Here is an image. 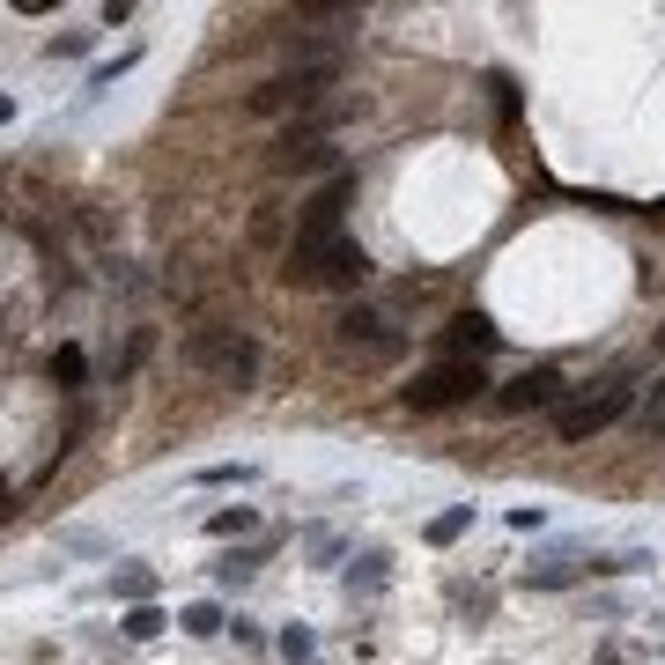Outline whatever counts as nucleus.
Here are the masks:
<instances>
[{
  "label": "nucleus",
  "instance_id": "obj_19",
  "mask_svg": "<svg viewBox=\"0 0 665 665\" xmlns=\"http://www.w3.org/2000/svg\"><path fill=\"white\" fill-rule=\"evenodd\" d=\"M651 569V547H621V555H591V577H636Z\"/></svg>",
  "mask_w": 665,
  "mask_h": 665
},
{
  "label": "nucleus",
  "instance_id": "obj_24",
  "mask_svg": "<svg viewBox=\"0 0 665 665\" xmlns=\"http://www.w3.org/2000/svg\"><path fill=\"white\" fill-rule=\"evenodd\" d=\"M89 45H97V30H60V37H52V60H82V52H89Z\"/></svg>",
  "mask_w": 665,
  "mask_h": 665
},
{
  "label": "nucleus",
  "instance_id": "obj_9",
  "mask_svg": "<svg viewBox=\"0 0 665 665\" xmlns=\"http://www.w3.org/2000/svg\"><path fill=\"white\" fill-rule=\"evenodd\" d=\"M577 577H591V547L584 540H562V547H547V555L525 562V584L533 591H562V584H577Z\"/></svg>",
  "mask_w": 665,
  "mask_h": 665
},
{
  "label": "nucleus",
  "instance_id": "obj_16",
  "mask_svg": "<svg viewBox=\"0 0 665 665\" xmlns=\"http://www.w3.org/2000/svg\"><path fill=\"white\" fill-rule=\"evenodd\" d=\"M251 481H259V466H245V459H215L193 473V489H251Z\"/></svg>",
  "mask_w": 665,
  "mask_h": 665
},
{
  "label": "nucleus",
  "instance_id": "obj_22",
  "mask_svg": "<svg viewBox=\"0 0 665 665\" xmlns=\"http://www.w3.org/2000/svg\"><path fill=\"white\" fill-rule=\"evenodd\" d=\"M636 429H643V437H665V377L651 385V399L636 407Z\"/></svg>",
  "mask_w": 665,
  "mask_h": 665
},
{
  "label": "nucleus",
  "instance_id": "obj_2",
  "mask_svg": "<svg viewBox=\"0 0 665 665\" xmlns=\"http://www.w3.org/2000/svg\"><path fill=\"white\" fill-rule=\"evenodd\" d=\"M333 82H341V60H296V67L267 74V82L251 89L245 111H251V119H303V111H319V104H325Z\"/></svg>",
  "mask_w": 665,
  "mask_h": 665
},
{
  "label": "nucleus",
  "instance_id": "obj_12",
  "mask_svg": "<svg viewBox=\"0 0 665 665\" xmlns=\"http://www.w3.org/2000/svg\"><path fill=\"white\" fill-rule=\"evenodd\" d=\"M289 237H296V207L281 193H267V200H251V222H245V245L251 251H289Z\"/></svg>",
  "mask_w": 665,
  "mask_h": 665
},
{
  "label": "nucleus",
  "instance_id": "obj_7",
  "mask_svg": "<svg viewBox=\"0 0 665 665\" xmlns=\"http://www.w3.org/2000/svg\"><path fill=\"white\" fill-rule=\"evenodd\" d=\"M481 393H489V369L481 363H437L399 393V407H407V415H443V407H466V399H481Z\"/></svg>",
  "mask_w": 665,
  "mask_h": 665
},
{
  "label": "nucleus",
  "instance_id": "obj_6",
  "mask_svg": "<svg viewBox=\"0 0 665 665\" xmlns=\"http://www.w3.org/2000/svg\"><path fill=\"white\" fill-rule=\"evenodd\" d=\"M347 207H355V171H333L319 193L296 207L289 251H325V245H341V237H347Z\"/></svg>",
  "mask_w": 665,
  "mask_h": 665
},
{
  "label": "nucleus",
  "instance_id": "obj_30",
  "mask_svg": "<svg viewBox=\"0 0 665 665\" xmlns=\"http://www.w3.org/2000/svg\"><path fill=\"white\" fill-rule=\"evenodd\" d=\"M0 517H8V481H0Z\"/></svg>",
  "mask_w": 665,
  "mask_h": 665
},
{
  "label": "nucleus",
  "instance_id": "obj_5",
  "mask_svg": "<svg viewBox=\"0 0 665 665\" xmlns=\"http://www.w3.org/2000/svg\"><path fill=\"white\" fill-rule=\"evenodd\" d=\"M281 281H289V289L355 296L369 281V251L355 245V237H341V245H325V251H281Z\"/></svg>",
  "mask_w": 665,
  "mask_h": 665
},
{
  "label": "nucleus",
  "instance_id": "obj_3",
  "mask_svg": "<svg viewBox=\"0 0 665 665\" xmlns=\"http://www.w3.org/2000/svg\"><path fill=\"white\" fill-rule=\"evenodd\" d=\"M629 415H636V377L614 369V377H599V385H584L577 399L555 407V437L562 443H591V437H607V429L629 421Z\"/></svg>",
  "mask_w": 665,
  "mask_h": 665
},
{
  "label": "nucleus",
  "instance_id": "obj_10",
  "mask_svg": "<svg viewBox=\"0 0 665 665\" xmlns=\"http://www.w3.org/2000/svg\"><path fill=\"white\" fill-rule=\"evenodd\" d=\"M267 163H273V178H333L341 171V148L333 141H273Z\"/></svg>",
  "mask_w": 665,
  "mask_h": 665
},
{
  "label": "nucleus",
  "instance_id": "obj_8",
  "mask_svg": "<svg viewBox=\"0 0 665 665\" xmlns=\"http://www.w3.org/2000/svg\"><path fill=\"white\" fill-rule=\"evenodd\" d=\"M569 385H562V369L540 363V369H525V377H511L503 393H495V415H540V407H562Z\"/></svg>",
  "mask_w": 665,
  "mask_h": 665
},
{
  "label": "nucleus",
  "instance_id": "obj_11",
  "mask_svg": "<svg viewBox=\"0 0 665 665\" xmlns=\"http://www.w3.org/2000/svg\"><path fill=\"white\" fill-rule=\"evenodd\" d=\"M437 347H443V363H481L495 347V319L489 311H459V319L437 333Z\"/></svg>",
  "mask_w": 665,
  "mask_h": 665
},
{
  "label": "nucleus",
  "instance_id": "obj_25",
  "mask_svg": "<svg viewBox=\"0 0 665 665\" xmlns=\"http://www.w3.org/2000/svg\"><path fill=\"white\" fill-rule=\"evenodd\" d=\"M311 651H319V636H311V629H303V621H289V629H281V658H311Z\"/></svg>",
  "mask_w": 665,
  "mask_h": 665
},
{
  "label": "nucleus",
  "instance_id": "obj_26",
  "mask_svg": "<svg viewBox=\"0 0 665 665\" xmlns=\"http://www.w3.org/2000/svg\"><path fill=\"white\" fill-rule=\"evenodd\" d=\"M133 60H141V52H133V45H126L119 60H97V67H89V89H111V82H119V74L133 67Z\"/></svg>",
  "mask_w": 665,
  "mask_h": 665
},
{
  "label": "nucleus",
  "instance_id": "obj_4",
  "mask_svg": "<svg viewBox=\"0 0 665 665\" xmlns=\"http://www.w3.org/2000/svg\"><path fill=\"white\" fill-rule=\"evenodd\" d=\"M333 355H347L355 369H385L407 355V325H393L377 303H347L333 319Z\"/></svg>",
  "mask_w": 665,
  "mask_h": 665
},
{
  "label": "nucleus",
  "instance_id": "obj_21",
  "mask_svg": "<svg viewBox=\"0 0 665 665\" xmlns=\"http://www.w3.org/2000/svg\"><path fill=\"white\" fill-rule=\"evenodd\" d=\"M178 629H185V636H222L229 621H222L215 599H200V607H185V614H178Z\"/></svg>",
  "mask_w": 665,
  "mask_h": 665
},
{
  "label": "nucleus",
  "instance_id": "obj_13",
  "mask_svg": "<svg viewBox=\"0 0 665 665\" xmlns=\"http://www.w3.org/2000/svg\"><path fill=\"white\" fill-rule=\"evenodd\" d=\"M45 377H52V385H60L67 399H82V377H89V355H82L74 341H60V347L45 355Z\"/></svg>",
  "mask_w": 665,
  "mask_h": 665
},
{
  "label": "nucleus",
  "instance_id": "obj_20",
  "mask_svg": "<svg viewBox=\"0 0 665 665\" xmlns=\"http://www.w3.org/2000/svg\"><path fill=\"white\" fill-rule=\"evenodd\" d=\"M163 621H171V614H163L155 599H148V607H126V636H133V643H155V636H163Z\"/></svg>",
  "mask_w": 665,
  "mask_h": 665
},
{
  "label": "nucleus",
  "instance_id": "obj_23",
  "mask_svg": "<svg viewBox=\"0 0 665 665\" xmlns=\"http://www.w3.org/2000/svg\"><path fill=\"white\" fill-rule=\"evenodd\" d=\"M473 525V503H459V511H443V517H429V540H459Z\"/></svg>",
  "mask_w": 665,
  "mask_h": 665
},
{
  "label": "nucleus",
  "instance_id": "obj_27",
  "mask_svg": "<svg viewBox=\"0 0 665 665\" xmlns=\"http://www.w3.org/2000/svg\"><path fill=\"white\" fill-rule=\"evenodd\" d=\"M97 23H104V30H119V23H133V0H104V8H97Z\"/></svg>",
  "mask_w": 665,
  "mask_h": 665
},
{
  "label": "nucleus",
  "instance_id": "obj_28",
  "mask_svg": "<svg viewBox=\"0 0 665 665\" xmlns=\"http://www.w3.org/2000/svg\"><path fill=\"white\" fill-rule=\"evenodd\" d=\"M311 555H319V562H341V533H325L319 525V533H311Z\"/></svg>",
  "mask_w": 665,
  "mask_h": 665
},
{
  "label": "nucleus",
  "instance_id": "obj_15",
  "mask_svg": "<svg viewBox=\"0 0 665 665\" xmlns=\"http://www.w3.org/2000/svg\"><path fill=\"white\" fill-rule=\"evenodd\" d=\"M111 599H126V607H148V599H155V569H148V562L111 569Z\"/></svg>",
  "mask_w": 665,
  "mask_h": 665
},
{
  "label": "nucleus",
  "instance_id": "obj_18",
  "mask_svg": "<svg viewBox=\"0 0 665 665\" xmlns=\"http://www.w3.org/2000/svg\"><path fill=\"white\" fill-rule=\"evenodd\" d=\"M251 577H259V547H237V555H222V562H215V584L222 591L251 584Z\"/></svg>",
  "mask_w": 665,
  "mask_h": 665
},
{
  "label": "nucleus",
  "instance_id": "obj_1",
  "mask_svg": "<svg viewBox=\"0 0 665 665\" xmlns=\"http://www.w3.org/2000/svg\"><path fill=\"white\" fill-rule=\"evenodd\" d=\"M185 363H193L200 377L229 385V393H245L251 377H259V341H251L229 311H200L193 333H185Z\"/></svg>",
  "mask_w": 665,
  "mask_h": 665
},
{
  "label": "nucleus",
  "instance_id": "obj_17",
  "mask_svg": "<svg viewBox=\"0 0 665 665\" xmlns=\"http://www.w3.org/2000/svg\"><path fill=\"white\" fill-rule=\"evenodd\" d=\"M207 533H215V540H245V533H259V511H251V503H229V511L207 517Z\"/></svg>",
  "mask_w": 665,
  "mask_h": 665
},
{
  "label": "nucleus",
  "instance_id": "obj_14",
  "mask_svg": "<svg viewBox=\"0 0 665 665\" xmlns=\"http://www.w3.org/2000/svg\"><path fill=\"white\" fill-rule=\"evenodd\" d=\"M385 577H393V555H377V547H369V555H355V562H347V599H377V591H385Z\"/></svg>",
  "mask_w": 665,
  "mask_h": 665
},
{
  "label": "nucleus",
  "instance_id": "obj_29",
  "mask_svg": "<svg viewBox=\"0 0 665 665\" xmlns=\"http://www.w3.org/2000/svg\"><path fill=\"white\" fill-rule=\"evenodd\" d=\"M8 119H15V97H0V126H8Z\"/></svg>",
  "mask_w": 665,
  "mask_h": 665
}]
</instances>
